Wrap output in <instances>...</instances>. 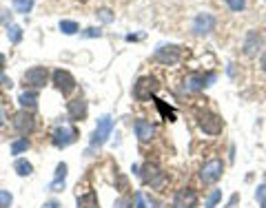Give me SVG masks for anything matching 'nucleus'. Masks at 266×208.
I'll use <instances>...</instances> for the list:
<instances>
[{
  "mask_svg": "<svg viewBox=\"0 0 266 208\" xmlns=\"http://www.w3.org/2000/svg\"><path fill=\"white\" fill-rule=\"evenodd\" d=\"M153 60L164 66L177 64L182 60V47H177V44H162V47H158L153 51Z\"/></svg>",
  "mask_w": 266,
  "mask_h": 208,
  "instance_id": "obj_3",
  "label": "nucleus"
},
{
  "mask_svg": "<svg viewBox=\"0 0 266 208\" xmlns=\"http://www.w3.org/2000/svg\"><path fill=\"white\" fill-rule=\"evenodd\" d=\"M51 80H53L56 89L62 93V95H71V93L75 91V87H78L75 78L66 69H56V71H53V75H51Z\"/></svg>",
  "mask_w": 266,
  "mask_h": 208,
  "instance_id": "obj_7",
  "label": "nucleus"
},
{
  "mask_svg": "<svg viewBox=\"0 0 266 208\" xmlns=\"http://www.w3.org/2000/svg\"><path fill=\"white\" fill-rule=\"evenodd\" d=\"M47 80H49L47 66H31V69L25 71V82L29 84L33 91L35 89H42L44 84H47Z\"/></svg>",
  "mask_w": 266,
  "mask_h": 208,
  "instance_id": "obj_8",
  "label": "nucleus"
},
{
  "mask_svg": "<svg viewBox=\"0 0 266 208\" xmlns=\"http://www.w3.org/2000/svg\"><path fill=\"white\" fill-rule=\"evenodd\" d=\"M11 204H13V195L9 190L0 188V208H9Z\"/></svg>",
  "mask_w": 266,
  "mask_h": 208,
  "instance_id": "obj_26",
  "label": "nucleus"
},
{
  "mask_svg": "<svg viewBox=\"0 0 266 208\" xmlns=\"http://www.w3.org/2000/svg\"><path fill=\"white\" fill-rule=\"evenodd\" d=\"M42 208H58V202H47Z\"/></svg>",
  "mask_w": 266,
  "mask_h": 208,
  "instance_id": "obj_34",
  "label": "nucleus"
},
{
  "mask_svg": "<svg viewBox=\"0 0 266 208\" xmlns=\"http://www.w3.org/2000/svg\"><path fill=\"white\" fill-rule=\"evenodd\" d=\"M111 131H113V118L111 115H102L100 119H98V126L96 131L91 133V146H102L106 140H109Z\"/></svg>",
  "mask_w": 266,
  "mask_h": 208,
  "instance_id": "obj_5",
  "label": "nucleus"
},
{
  "mask_svg": "<svg viewBox=\"0 0 266 208\" xmlns=\"http://www.w3.org/2000/svg\"><path fill=\"white\" fill-rule=\"evenodd\" d=\"M98 18H100L102 22H111V20H113V16H111L109 9H100V11H98Z\"/></svg>",
  "mask_w": 266,
  "mask_h": 208,
  "instance_id": "obj_32",
  "label": "nucleus"
},
{
  "mask_svg": "<svg viewBox=\"0 0 266 208\" xmlns=\"http://www.w3.org/2000/svg\"><path fill=\"white\" fill-rule=\"evenodd\" d=\"M11 124H13V128H16L20 135H29L31 131H33V126H35V122H33V115L29 113V111H18L16 115H13V119H11Z\"/></svg>",
  "mask_w": 266,
  "mask_h": 208,
  "instance_id": "obj_10",
  "label": "nucleus"
},
{
  "mask_svg": "<svg viewBox=\"0 0 266 208\" xmlns=\"http://www.w3.org/2000/svg\"><path fill=\"white\" fill-rule=\"evenodd\" d=\"M27 149H29V140H27V137H20V140H16L11 144V155H20V153H25Z\"/></svg>",
  "mask_w": 266,
  "mask_h": 208,
  "instance_id": "obj_24",
  "label": "nucleus"
},
{
  "mask_svg": "<svg viewBox=\"0 0 266 208\" xmlns=\"http://www.w3.org/2000/svg\"><path fill=\"white\" fill-rule=\"evenodd\" d=\"M13 7L18 13H29L33 9V0H13Z\"/></svg>",
  "mask_w": 266,
  "mask_h": 208,
  "instance_id": "obj_25",
  "label": "nucleus"
},
{
  "mask_svg": "<svg viewBox=\"0 0 266 208\" xmlns=\"http://www.w3.org/2000/svg\"><path fill=\"white\" fill-rule=\"evenodd\" d=\"M7 38H9V42L11 44H18L22 40V29L18 25H9L7 27Z\"/></svg>",
  "mask_w": 266,
  "mask_h": 208,
  "instance_id": "obj_22",
  "label": "nucleus"
},
{
  "mask_svg": "<svg viewBox=\"0 0 266 208\" xmlns=\"http://www.w3.org/2000/svg\"><path fill=\"white\" fill-rule=\"evenodd\" d=\"M84 38H100L102 35V31L100 29H96V27H89V29H84Z\"/></svg>",
  "mask_w": 266,
  "mask_h": 208,
  "instance_id": "obj_31",
  "label": "nucleus"
},
{
  "mask_svg": "<svg viewBox=\"0 0 266 208\" xmlns=\"http://www.w3.org/2000/svg\"><path fill=\"white\" fill-rule=\"evenodd\" d=\"M66 171H69V166H66L65 162L58 164V166H56V177H53V181L49 184V190H62V188H65Z\"/></svg>",
  "mask_w": 266,
  "mask_h": 208,
  "instance_id": "obj_17",
  "label": "nucleus"
},
{
  "mask_svg": "<svg viewBox=\"0 0 266 208\" xmlns=\"http://www.w3.org/2000/svg\"><path fill=\"white\" fill-rule=\"evenodd\" d=\"M158 89H160L158 78L144 75V78H140L133 84V97H135L137 102H146V100H151V97H155V91H158Z\"/></svg>",
  "mask_w": 266,
  "mask_h": 208,
  "instance_id": "obj_1",
  "label": "nucleus"
},
{
  "mask_svg": "<svg viewBox=\"0 0 266 208\" xmlns=\"http://www.w3.org/2000/svg\"><path fill=\"white\" fill-rule=\"evenodd\" d=\"M220 199H222V190H213V193L206 197V204H204V208H215Z\"/></svg>",
  "mask_w": 266,
  "mask_h": 208,
  "instance_id": "obj_27",
  "label": "nucleus"
},
{
  "mask_svg": "<svg viewBox=\"0 0 266 208\" xmlns=\"http://www.w3.org/2000/svg\"><path fill=\"white\" fill-rule=\"evenodd\" d=\"M198 206V193L193 188H182L173 197V208H195Z\"/></svg>",
  "mask_w": 266,
  "mask_h": 208,
  "instance_id": "obj_12",
  "label": "nucleus"
},
{
  "mask_svg": "<svg viewBox=\"0 0 266 208\" xmlns=\"http://www.w3.org/2000/svg\"><path fill=\"white\" fill-rule=\"evenodd\" d=\"M13 171H16L20 177H29L31 173H33V166H31V162H27V159L18 157L16 162H13Z\"/></svg>",
  "mask_w": 266,
  "mask_h": 208,
  "instance_id": "obj_20",
  "label": "nucleus"
},
{
  "mask_svg": "<svg viewBox=\"0 0 266 208\" xmlns=\"http://www.w3.org/2000/svg\"><path fill=\"white\" fill-rule=\"evenodd\" d=\"M66 115H69L71 122H82V119H87V115H89L87 100H82V97H75V100L66 102Z\"/></svg>",
  "mask_w": 266,
  "mask_h": 208,
  "instance_id": "obj_9",
  "label": "nucleus"
},
{
  "mask_svg": "<svg viewBox=\"0 0 266 208\" xmlns=\"http://www.w3.org/2000/svg\"><path fill=\"white\" fill-rule=\"evenodd\" d=\"M18 102H20V106L25 111H33L35 106H38V93L35 91H22L20 95H18Z\"/></svg>",
  "mask_w": 266,
  "mask_h": 208,
  "instance_id": "obj_18",
  "label": "nucleus"
},
{
  "mask_svg": "<svg viewBox=\"0 0 266 208\" xmlns=\"http://www.w3.org/2000/svg\"><path fill=\"white\" fill-rule=\"evenodd\" d=\"M142 181H144L146 186H160L164 181V173L160 171L155 164H144L142 166Z\"/></svg>",
  "mask_w": 266,
  "mask_h": 208,
  "instance_id": "obj_14",
  "label": "nucleus"
},
{
  "mask_svg": "<svg viewBox=\"0 0 266 208\" xmlns=\"http://www.w3.org/2000/svg\"><path fill=\"white\" fill-rule=\"evenodd\" d=\"M211 80H215V78H213V75L204 78L202 73H189L184 78V82H182V91L184 93H198V91H202V89L206 87V82H211Z\"/></svg>",
  "mask_w": 266,
  "mask_h": 208,
  "instance_id": "obj_11",
  "label": "nucleus"
},
{
  "mask_svg": "<svg viewBox=\"0 0 266 208\" xmlns=\"http://www.w3.org/2000/svg\"><path fill=\"white\" fill-rule=\"evenodd\" d=\"M2 124H4V111L0 109V126H2Z\"/></svg>",
  "mask_w": 266,
  "mask_h": 208,
  "instance_id": "obj_36",
  "label": "nucleus"
},
{
  "mask_svg": "<svg viewBox=\"0 0 266 208\" xmlns=\"http://www.w3.org/2000/svg\"><path fill=\"white\" fill-rule=\"evenodd\" d=\"M215 29V18L211 13H198L193 20V33L198 35H208Z\"/></svg>",
  "mask_w": 266,
  "mask_h": 208,
  "instance_id": "obj_13",
  "label": "nucleus"
},
{
  "mask_svg": "<svg viewBox=\"0 0 266 208\" xmlns=\"http://www.w3.org/2000/svg\"><path fill=\"white\" fill-rule=\"evenodd\" d=\"M198 126L202 128L206 135H220L222 128H224V122H222V118L217 113H213V111H200Z\"/></svg>",
  "mask_w": 266,
  "mask_h": 208,
  "instance_id": "obj_2",
  "label": "nucleus"
},
{
  "mask_svg": "<svg viewBox=\"0 0 266 208\" xmlns=\"http://www.w3.org/2000/svg\"><path fill=\"white\" fill-rule=\"evenodd\" d=\"M224 173V162L222 159H208L202 168H200V181L202 184H215Z\"/></svg>",
  "mask_w": 266,
  "mask_h": 208,
  "instance_id": "obj_6",
  "label": "nucleus"
},
{
  "mask_svg": "<svg viewBox=\"0 0 266 208\" xmlns=\"http://www.w3.org/2000/svg\"><path fill=\"white\" fill-rule=\"evenodd\" d=\"M2 69H4V56L0 53V73H2Z\"/></svg>",
  "mask_w": 266,
  "mask_h": 208,
  "instance_id": "obj_35",
  "label": "nucleus"
},
{
  "mask_svg": "<svg viewBox=\"0 0 266 208\" xmlns=\"http://www.w3.org/2000/svg\"><path fill=\"white\" fill-rule=\"evenodd\" d=\"M135 208H155V202L146 193L137 190V193H135Z\"/></svg>",
  "mask_w": 266,
  "mask_h": 208,
  "instance_id": "obj_21",
  "label": "nucleus"
},
{
  "mask_svg": "<svg viewBox=\"0 0 266 208\" xmlns=\"http://www.w3.org/2000/svg\"><path fill=\"white\" fill-rule=\"evenodd\" d=\"M255 197H257V202H260V206H262V208H266V184L257 186Z\"/></svg>",
  "mask_w": 266,
  "mask_h": 208,
  "instance_id": "obj_28",
  "label": "nucleus"
},
{
  "mask_svg": "<svg viewBox=\"0 0 266 208\" xmlns=\"http://www.w3.org/2000/svg\"><path fill=\"white\" fill-rule=\"evenodd\" d=\"M113 208H133V199L131 197H120L118 202L113 204Z\"/></svg>",
  "mask_w": 266,
  "mask_h": 208,
  "instance_id": "obj_30",
  "label": "nucleus"
},
{
  "mask_svg": "<svg viewBox=\"0 0 266 208\" xmlns=\"http://www.w3.org/2000/svg\"><path fill=\"white\" fill-rule=\"evenodd\" d=\"M133 128H135V135L140 142H151L155 135V126L151 122H146V119H135Z\"/></svg>",
  "mask_w": 266,
  "mask_h": 208,
  "instance_id": "obj_16",
  "label": "nucleus"
},
{
  "mask_svg": "<svg viewBox=\"0 0 266 208\" xmlns=\"http://www.w3.org/2000/svg\"><path fill=\"white\" fill-rule=\"evenodd\" d=\"M262 51V35L257 31H248L246 33V40H244V53L246 56H257Z\"/></svg>",
  "mask_w": 266,
  "mask_h": 208,
  "instance_id": "obj_15",
  "label": "nucleus"
},
{
  "mask_svg": "<svg viewBox=\"0 0 266 208\" xmlns=\"http://www.w3.org/2000/svg\"><path fill=\"white\" fill-rule=\"evenodd\" d=\"M60 31L65 35H73L80 31V27H78V22H73V20H60Z\"/></svg>",
  "mask_w": 266,
  "mask_h": 208,
  "instance_id": "obj_23",
  "label": "nucleus"
},
{
  "mask_svg": "<svg viewBox=\"0 0 266 208\" xmlns=\"http://www.w3.org/2000/svg\"><path fill=\"white\" fill-rule=\"evenodd\" d=\"M78 208H100V202H98V195L93 190L84 195H78Z\"/></svg>",
  "mask_w": 266,
  "mask_h": 208,
  "instance_id": "obj_19",
  "label": "nucleus"
},
{
  "mask_svg": "<svg viewBox=\"0 0 266 208\" xmlns=\"http://www.w3.org/2000/svg\"><path fill=\"white\" fill-rule=\"evenodd\" d=\"M260 66H262V71L266 73V51L262 53V58H260Z\"/></svg>",
  "mask_w": 266,
  "mask_h": 208,
  "instance_id": "obj_33",
  "label": "nucleus"
},
{
  "mask_svg": "<svg viewBox=\"0 0 266 208\" xmlns=\"http://www.w3.org/2000/svg\"><path fill=\"white\" fill-rule=\"evenodd\" d=\"M75 137H78V128L71 126V124H60L51 133V142L56 149H66L69 144L75 142Z\"/></svg>",
  "mask_w": 266,
  "mask_h": 208,
  "instance_id": "obj_4",
  "label": "nucleus"
},
{
  "mask_svg": "<svg viewBox=\"0 0 266 208\" xmlns=\"http://www.w3.org/2000/svg\"><path fill=\"white\" fill-rule=\"evenodd\" d=\"M226 4H229L231 11H244V7H246V0H226Z\"/></svg>",
  "mask_w": 266,
  "mask_h": 208,
  "instance_id": "obj_29",
  "label": "nucleus"
}]
</instances>
